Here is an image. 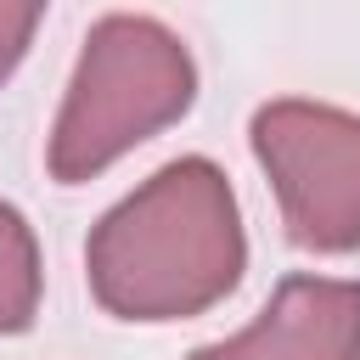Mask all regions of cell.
I'll return each mask as SVG.
<instances>
[{
	"label": "cell",
	"instance_id": "2",
	"mask_svg": "<svg viewBox=\"0 0 360 360\" xmlns=\"http://www.w3.org/2000/svg\"><path fill=\"white\" fill-rule=\"evenodd\" d=\"M197 96V62L180 34L141 11H107L79 51L73 84L51 129V174L62 186L96 180L107 163L186 118Z\"/></svg>",
	"mask_w": 360,
	"mask_h": 360
},
{
	"label": "cell",
	"instance_id": "1",
	"mask_svg": "<svg viewBox=\"0 0 360 360\" xmlns=\"http://www.w3.org/2000/svg\"><path fill=\"white\" fill-rule=\"evenodd\" d=\"M248 270L236 191L214 158H174L135 186L84 242V276L118 321H186Z\"/></svg>",
	"mask_w": 360,
	"mask_h": 360
},
{
	"label": "cell",
	"instance_id": "3",
	"mask_svg": "<svg viewBox=\"0 0 360 360\" xmlns=\"http://www.w3.org/2000/svg\"><path fill=\"white\" fill-rule=\"evenodd\" d=\"M253 158L264 163L298 248H360V112L304 96L264 101L253 112Z\"/></svg>",
	"mask_w": 360,
	"mask_h": 360
},
{
	"label": "cell",
	"instance_id": "4",
	"mask_svg": "<svg viewBox=\"0 0 360 360\" xmlns=\"http://www.w3.org/2000/svg\"><path fill=\"white\" fill-rule=\"evenodd\" d=\"M191 360H360V281L287 276L248 332Z\"/></svg>",
	"mask_w": 360,
	"mask_h": 360
},
{
	"label": "cell",
	"instance_id": "6",
	"mask_svg": "<svg viewBox=\"0 0 360 360\" xmlns=\"http://www.w3.org/2000/svg\"><path fill=\"white\" fill-rule=\"evenodd\" d=\"M39 6H11V0H0V84L11 79V68L22 62V51H28V39H34V28H39Z\"/></svg>",
	"mask_w": 360,
	"mask_h": 360
},
{
	"label": "cell",
	"instance_id": "5",
	"mask_svg": "<svg viewBox=\"0 0 360 360\" xmlns=\"http://www.w3.org/2000/svg\"><path fill=\"white\" fill-rule=\"evenodd\" d=\"M39 242H34V225L0 197V338L6 332H22L39 309Z\"/></svg>",
	"mask_w": 360,
	"mask_h": 360
}]
</instances>
